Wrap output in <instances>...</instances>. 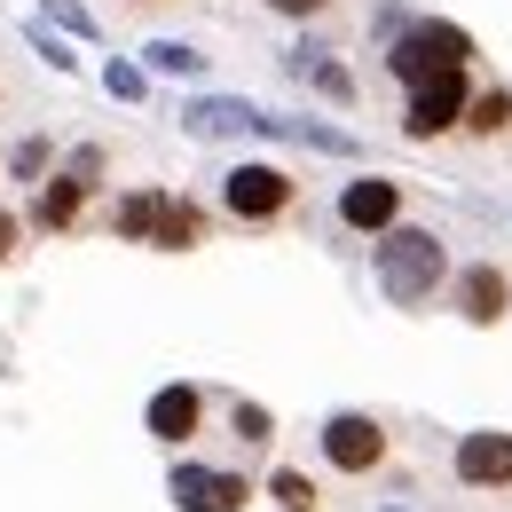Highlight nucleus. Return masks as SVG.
<instances>
[{
	"label": "nucleus",
	"mask_w": 512,
	"mask_h": 512,
	"mask_svg": "<svg viewBox=\"0 0 512 512\" xmlns=\"http://www.w3.org/2000/svg\"><path fill=\"white\" fill-rule=\"evenodd\" d=\"M402 213H410V190L386 182V174H355V182L339 190V221H347L355 237H386Z\"/></svg>",
	"instance_id": "obj_10"
},
{
	"label": "nucleus",
	"mask_w": 512,
	"mask_h": 512,
	"mask_svg": "<svg viewBox=\"0 0 512 512\" xmlns=\"http://www.w3.org/2000/svg\"><path fill=\"white\" fill-rule=\"evenodd\" d=\"M379 253H371V268H379V292L394 300V308H426V300H442L449 292V245L434 237V229H410V221H394L386 237H371Z\"/></svg>",
	"instance_id": "obj_1"
},
{
	"label": "nucleus",
	"mask_w": 512,
	"mask_h": 512,
	"mask_svg": "<svg viewBox=\"0 0 512 512\" xmlns=\"http://www.w3.org/2000/svg\"><path fill=\"white\" fill-rule=\"evenodd\" d=\"M316 457L339 481H379L386 465H394V434H386V418H371V410H331L316 426Z\"/></svg>",
	"instance_id": "obj_2"
},
{
	"label": "nucleus",
	"mask_w": 512,
	"mask_h": 512,
	"mask_svg": "<svg viewBox=\"0 0 512 512\" xmlns=\"http://www.w3.org/2000/svg\"><path fill=\"white\" fill-rule=\"evenodd\" d=\"M103 190V150L95 142H79L64 166H48L40 174V197H32V229L40 237H71L79 221H87V197Z\"/></svg>",
	"instance_id": "obj_3"
},
{
	"label": "nucleus",
	"mask_w": 512,
	"mask_h": 512,
	"mask_svg": "<svg viewBox=\"0 0 512 512\" xmlns=\"http://www.w3.org/2000/svg\"><path fill=\"white\" fill-rule=\"evenodd\" d=\"M48 158H56V150L32 134V142H16V158H8V166H16V182H40V174H48Z\"/></svg>",
	"instance_id": "obj_17"
},
{
	"label": "nucleus",
	"mask_w": 512,
	"mask_h": 512,
	"mask_svg": "<svg viewBox=\"0 0 512 512\" xmlns=\"http://www.w3.org/2000/svg\"><path fill=\"white\" fill-rule=\"evenodd\" d=\"M457 134H465V142H505V134H512V87H505V79H489V87L465 95Z\"/></svg>",
	"instance_id": "obj_12"
},
{
	"label": "nucleus",
	"mask_w": 512,
	"mask_h": 512,
	"mask_svg": "<svg viewBox=\"0 0 512 512\" xmlns=\"http://www.w3.org/2000/svg\"><path fill=\"white\" fill-rule=\"evenodd\" d=\"M229 418H237V442H253V449L276 442V426H268V410H260V402H229Z\"/></svg>",
	"instance_id": "obj_16"
},
{
	"label": "nucleus",
	"mask_w": 512,
	"mask_h": 512,
	"mask_svg": "<svg viewBox=\"0 0 512 512\" xmlns=\"http://www.w3.org/2000/svg\"><path fill=\"white\" fill-rule=\"evenodd\" d=\"M166 497H174L182 512H253L260 481L253 473H229V465H174Z\"/></svg>",
	"instance_id": "obj_8"
},
{
	"label": "nucleus",
	"mask_w": 512,
	"mask_h": 512,
	"mask_svg": "<svg viewBox=\"0 0 512 512\" xmlns=\"http://www.w3.org/2000/svg\"><path fill=\"white\" fill-rule=\"evenodd\" d=\"M473 32H457L442 16H426V24H410L394 48H386V71L402 79V87H418V79H434V71H473Z\"/></svg>",
	"instance_id": "obj_5"
},
{
	"label": "nucleus",
	"mask_w": 512,
	"mask_h": 512,
	"mask_svg": "<svg viewBox=\"0 0 512 512\" xmlns=\"http://www.w3.org/2000/svg\"><path fill=\"white\" fill-rule=\"evenodd\" d=\"M465 95H473V71H434V79L402 87V134H410V142H442V134H457Z\"/></svg>",
	"instance_id": "obj_7"
},
{
	"label": "nucleus",
	"mask_w": 512,
	"mask_h": 512,
	"mask_svg": "<svg viewBox=\"0 0 512 512\" xmlns=\"http://www.w3.org/2000/svg\"><path fill=\"white\" fill-rule=\"evenodd\" d=\"M205 237H213V213H205V205H190V197H166V213H158L150 245H158V253H197Z\"/></svg>",
	"instance_id": "obj_13"
},
{
	"label": "nucleus",
	"mask_w": 512,
	"mask_h": 512,
	"mask_svg": "<svg viewBox=\"0 0 512 512\" xmlns=\"http://www.w3.org/2000/svg\"><path fill=\"white\" fill-rule=\"evenodd\" d=\"M260 497H268L276 512H323V489H316V473H300V465H268Z\"/></svg>",
	"instance_id": "obj_15"
},
{
	"label": "nucleus",
	"mask_w": 512,
	"mask_h": 512,
	"mask_svg": "<svg viewBox=\"0 0 512 512\" xmlns=\"http://www.w3.org/2000/svg\"><path fill=\"white\" fill-rule=\"evenodd\" d=\"M16 245H24V213H8V205H0V268L16 260Z\"/></svg>",
	"instance_id": "obj_18"
},
{
	"label": "nucleus",
	"mask_w": 512,
	"mask_h": 512,
	"mask_svg": "<svg viewBox=\"0 0 512 512\" xmlns=\"http://www.w3.org/2000/svg\"><path fill=\"white\" fill-rule=\"evenodd\" d=\"M205 410H213V394L190 379H174V386H158L150 394V410H142V426H150V442H166V449H182L205 434Z\"/></svg>",
	"instance_id": "obj_11"
},
{
	"label": "nucleus",
	"mask_w": 512,
	"mask_h": 512,
	"mask_svg": "<svg viewBox=\"0 0 512 512\" xmlns=\"http://www.w3.org/2000/svg\"><path fill=\"white\" fill-rule=\"evenodd\" d=\"M268 8H276V16H300V24H308V16H323L331 0H268Z\"/></svg>",
	"instance_id": "obj_19"
},
{
	"label": "nucleus",
	"mask_w": 512,
	"mask_h": 512,
	"mask_svg": "<svg viewBox=\"0 0 512 512\" xmlns=\"http://www.w3.org/2000/svg\"><path fill=\"white\" fill-rule=\"evenodd\" d=\"M449 481H457L465 497H497V505H512V434H497V426L457 434V442H449Z\"/></svg>",
	"instance_id": "obj_6"
},
{
	"label": "nucleus",
	"mask_w": 512,
	"mask_h": 512,
	"mask_svg": "<svg viewBox=\"0 0 512 512\" xmlns=\"http://www.w3.org/2000/svg\"><path fill=\"white\" fill-rule=\"evenodd\" d=\"M449 308L473 323V331L505 323L512 316V268H505V260H465V268L449 276Z\"/></svg>",
	"instance_id": "obj_9"
},
{
	"label": "nucleus",
	"mask_w": 512,
	"mask_h": 512,
	"mask_svg": "<svg viewBox=\"0 0 512 512\" xmlns=\"http://www.w3.org/2000/svg\"><path fill=\"white\" fill-rule=\"evenodd\" d=\"M166 197L174 190H127L119 205H111V237H127V245H150V229H158V213H166Z\"/></svg>",
	"instance_id": "obj_14"
},
{
	"label": "nucleus",
	"mask_w": 512,
	"mask_h": 512,
	"mask_svg": "<svg viewBox=\"0 0 512 512\" xmlns=\"http://www.w3.org/2000/svg\"><path fill=\"white\" fill-rule=\"evenodd\" d=\"M221 213H229L237 229H276V221L300 213V182H292L284 166H268V158H245V166L221 174Z\"/></svg>",
	"instance_id": "obj_4"
}]
</instances>
